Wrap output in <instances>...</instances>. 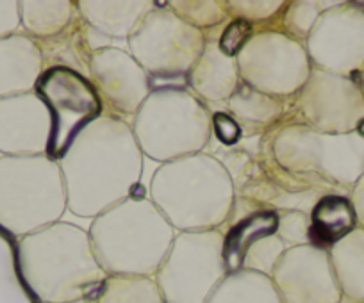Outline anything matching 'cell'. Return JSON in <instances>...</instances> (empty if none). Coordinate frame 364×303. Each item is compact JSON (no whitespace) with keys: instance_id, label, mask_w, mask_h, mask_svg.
<instances>
[{"instance_id":"1","label":"cell","mask_w":364,"mask_h":303,"mask_svg":"<svg viewBox=\"0 0 364 303\" xmlns=\"http://www.w3.org/2000/svg\"><path fill=\"white\" fill-rule=\"evenodd\" d=\"M59 168L68 211L93 219L132 197L141 180L143 154L131 123L106 111L73 139Z\"/></svg>"},{"instance_id":"2","label":"cell","mask_w":364,"mask_h":303,"mask_svg":"<svg viewBox=\"0 0 364 303\" xmlns=\"http://www.w3.org/2000/svg\"><path fill=\"white\" fill-rule=\"evenodd\" d=\"M18 263L23 282L40 303L97 298L107 277L87 231L66 221L18 239Z\"/></svg>"},{"instance_id":"3","label":"cell","mask_w":364,"mask_h":303,"mask_svg":"<svg viewBox=\"0 0 364 303\" xmlns=\"http://www.w3.org/2000/svg\"><path fill=\"white\" fill-rule=\"evenodd\" d=\"M150 200L177 232L218 231L234 209L236 184L222 161L200 152L161 165Z\"/></svg>"},{"instance_id":"4","label":"cell","mask_w":364,"mask_h":303,"mask_svg":"<svg viewBox=\"0 0 364 303\" xmlns=\"http://www.w3.org/2000/svg\"><path fill=\"white\" fill-rule=\"evenodd\" d=\"M87 234L107 275L156 277L177 231L150 198L132 194L93 218Z\"/></svg>"},{"instance_id":"5","label":"cell","mask_w":364,"mask_h":303,"mask_svg":"<svg viewBox=\"0 0 364 303\" xmlns=\"http://www.w3.org/2000/svg\"><path fill=\"white\" fill-rule=\"evenodd\" d=\"M281 168L334 194H346L364 175V138L357 132L325 134L286 121L272 139Z\"/></svg>"},{"instance_id":"6","label":"cell","mask_w":364,"mask_h":303,"mask_svg":"<svg viewBox=\"0 0 364 303\" xmlns=\"http://www.w3.org/2000/svg\"><path fill=\"white\" fill-rule=\"evenodd\" d=\"M68 209L58 161L47 155H0V226L22 239L61 221Z\"/></svg>"},{"instance_id":"7","label":"cell","mask_w":364,"mask_h":303,"mask_svg":"<svg viewBox=\"0 0 364 303\" xmlns=\"http://www.w3.org/2000/svg\"><path fill=\"white\" fill-rule=\"evenodd\" d=\"M131 127L141 154L161 165L200 154L213 138L208 104L184 88L152 89Z\"/></svg>"},{"instance_id":"8","label":"cell","mask_w":364,"mask_h":303,"mask_svg":"<svg viewBox=\"0 0 364 303\" xmlns=\"http://www.w3.org/2000/svg\"><path fill=\"white\" fill-rule=\"evenodd\" d=\"M129 54L139 62L152 82V89L188 88V73L205 48V34L182 20L168 2L156 8L138 23L127 40Z\"/></svg>"},{"instance_id":"9","label":"cell","mask_w":364,"mask_h":303,"mask_svg":"<svg viewBox=\"0 0 364 303\" xmlns=\"http://www.w3.org/2000/svg\"><path fill=\"white\" fill-rule=\"evenodd\" d=\"M223 232H177L163 266L156 273L166 303H208L225 278Z\"/></svg>"},{"instance_id":"10","label":"cell","mask_w":364,"mask_h":303,"mask_svg":"<svg viewBox=\"0 0 364 303\" xmlns=\"http://www.w3.org/2000/svg\"><path fill=\"white\" fill-rule=\"evenodd\" d=\"M236 62L245 84L286 102L302 89L313 70L306 45L277 27L255 31Z\"/></svg>"},{"instance_id":"11","label":"cell","mask_w":364,"mask_h":303,"mask_svg":"<svg viewBox=\"0 0 364 303\" xmlns=\"http://www.w3.org/2000/svg\"><path fill=\"white\" fill-rule=\"evenodd\" d=\"M34 93L50 113V139L47 158L58 161L66 154L73 139L97 118L106 113L95 86L84 73L66 66L45 68Z\"/></svg>"},{"instance_id":"12","label":"cell","mask_w":364,"mask_h":303,"mask_svg":"<svg viewBox=\"0 0 364 303\" xmlns=\"http://www.w3.org/2000/svg\"><path fill=\"white\" fill-rule=\"evenodd\" d=\"M364 120V93L355 77L313 68L306 84L288 100L286 121L325 134L355 132Z\"/></svg>"},{"instance_id":"13","label":"cell","mask_w":364,"mask_h":303,"mask_svg":"<svg viewBox=\"0 0 364 303\" xmlns=\"http://www.w3.org/2000/svg\"><path fill=\"white\" fill-rule=\"evenodd\" d=\"M304 45L313 68L355 77L364 68V4L343 2L321 13Z\"/></svg>"},{"instance_id":"14","label":"cell","mask_w":364,"mask_h":303,"mask_svg":"<svg viewBox=\"0 0 364 303\" xmlns=\"http://www.w3.org/2000/svg\"><path fill=\"white\" fill-rule=\"evenodd\" d=\"M282 303H343L328 250L314 245L286 250L272 273Z\"/></svg>"},{"instance_id":"15","label":"cell","mask_w":364,"mask_h":303,"mask_svg":"<svg viewBox=\"0 0 364 303\" xmlns=\"http://www.w3.org/2000/svg\"><path fill=\"white\" fill-rule=\"evenodd\" d=\"M87 79L95 86L104 107L118 116L138 113L149 95L152 82L139 62L117 47H106L93 52L87 66Z\"/></svg>"},{"instance_id":"16","label":"cell","mask_w":364,"mask_h":303,"mask_svg":"<svg viewBox=\"0 0 364 303\" xmlns=\"http://www.w3.org/2000/svg\"><path fill=\"white\" fill-rule=\"evenodd\" d=\"M50 113L34 92L0 99V155H47Z\"/></svg>"},{"instance_id":"17","label":"cell","mask_w":364,"mask_h":303,"mask_svg":"<svg viewBox=\"0 0 364 303\" xmlns=\"http://www.w3.org/2000/svg\"><path fill=\"white\" fill-rule=\"evenodd\" d=\"M43 70V52L29 34L20 31L0 40V99L34 92Z\"/></svg>"},{"instance_id":"18","label":"cell","mask_w":364,"mask_h":303,"mask_svg":"<svg viewBox=\"0 0 364 303\" xmlns=\"http://www.w3.org/2000/svg\"><path fill=\"white\" fill-rule=\"evenodd\" d=\"M241 84L234 57L223 54L218 38H205V48L197 65L188 73V88L204 104L227 102Z\"/></svg>"},{"instance_id":"19","label":"cell","mask_w":364,"mask_h":303,"mask_svg":"<svg viewBox=\"0 0 364 303\" xmlns=\"http://www.w3.org/2000/svg\"><path fill=\"white\" fill-rule=\"evenodd\" d=\"M156 8L152 0H79L77 11L107 40H129L138 23Z\"/></svg>"},{"instance_id":"20","label":"cell","mask_w":364,"mask_h":303,"mask_svg":"<svg viewBox=\"0 0 364 303\" xmlns=\"http://www.w3.org/2000/svg\"><path fill=\"white\" fill-rule=\"evenodd\" d=\"M225 104L227 113L240 121L245 136L266 134L269 131H277L286 123L288 102L257 92L243 81Z\"/></svg>"},{"instance_id":"21","label":"cell","mask_w":364,"mask_h":303,"mask_svg":"<svg viewBox=\"0 0 364 303\" xmlns=\"http://www.w3.org/2000/svg\"><path fill=\"white\" fill-rule=\"evenodd\" d=\"M95 38H102V34L91 29L86 20L77 11L73 22L61 34L50 38V40L38 41L41 52H43L45 68L66 66V68L84 73L87 77V66H90V59L93 52L106 48L97 43Z\"/></svg>"},{"instance_id":"22","label":"cell","mask_w":364,"mask_h":303,"mask_svg":"<svg viewBox=\"0 0 364 303\" xmlns=\"http://www.w3.org/2000/svg\"><path fill=\"white\" fill-rule=\"evenodd\" d=\"M311 245L331 250L345 236L355 231V211L346 194H325L311 211Z\"/></svg>"},{"instance_id":"23","label":"cell","mask_w":364,"mask_h":303,"mask_svg":"<svg viewBox=\"0 0 364 303\" xmlns=\"http://www.w3.org/2000/svg\"><path fill=\"white\" fill-rule=\"evenodd\" d=\"M279 212L269 207L257 209L247 218L230 223L229 232L223 234V263L227 273L240 271L243 268L245 253L252 245L266 236L277 232Z\"/></svg>"},{"instance_id":"24","label":"cell","mask_w":364,"mask_h":303,"mask_svg":"<svg viewBox=\"0 0 364 303\" xmlns=\"http://www.w3.org/2000/svg\"><path fill=\"white\" fill-rule=\"evenodd\" d=\"M332 268L343 292V302H364V228L355 231L328 250Z\"/></svg>"},{"instance_id":"25","label":"cell","mask_w":364,"mask_h":303,"mask_svg":"<svg viewBox=\"0 0 364 303\" xmlns=\"http://www.w3.org/2000/svg\"><path fill=\"white\" fill-rule=\"evenodd\" d=\"M77 16L73 0H22L20 20L22 31L36 41L50 40L61 34Z\"/></svg>"},{"instance_id":"26","label":"cell","mask_w":364,"mask_h":303,"mask_svg":"<svg viewBox=\"0 0 364 303\" xmlns=\"http://www.w3.org/2000/svg\"><path fill=\"white\" fill-rule=\"evenodd\" d=\"M208 303H282L272 278L255 271L227 273Z\"/></svg>"},{"instance_id":"27","label":"cell","mask_w":364,"mask_h":303,"mask_svg":"<svg viewBox=\"0 0 364 303\" xmlns=\"http://www.w3.org/2000/svg\"><path fill=\"white\" fill-rule=\"evenodd\" d=\"M99 303H166L154 277L107 275L100 287Z\"/></svg>"},{"instance_id":"28","label":"cell","mask_w":364,"mask_h":303,"mask_svg":"<svg viewBox=\"0 0 364 303\" xmlns=\"http://www.w3.org/2000/svg\"><path fill=\"white\" fill-rule=\"evenodd\" d=\"M0 303H40L20 273L18 239L0 226Z\"/></svg>"},{"instance_id":"29","label":"cell","mask_w":364,"mask_h":303,"mask_svg":"<svg viewBox=\"0 0 364 303\" xmlns=\"http://www.w3.org/2000/svg\"><path fill=\"white\" fill-rule=\"evenodd\" d=\"M168 6L190 26L200 29L205 38H218L213 31H222L230 20L225 2L220 0H171Z\"/></svg>"},{"instance_id":"30","label":"cell","mask_w":364,"mask_h":303,"mask_svg":"<svg viewBox=\"0 0 364 303\" xmlns=\"http://www.w3.org/2000/svg\"><path fill=\"white\" fill-rule=\"evenodd\" d=\"M288 2L284 0H227L225 8L229 18L245 20L255 29L275 27L284 13Z\"/></svg>"},{"instance_id":"31","label":"cell","mask_w":364,"mask_h":303,"mask_svg":"<svg viewBox=\"0 0 364 303\" xmlns=\"http://www.w3.org/2000/svg\"><path fill=\"white\" fill-rule=\"evenodd\" d=\"M320 15L321 9L318 0H293V2H288L284 13L279 18L277 29L284 31L291 38L306 43L307 36L313 31Z\"/></svg>"},{"instance_id":"32","label":"cell","mask_w":364,"mask_h":303,"mask_svg":"<svg viewBox=\"0 0 364 303\" xmlns=\"http://www.w3.org/2000/svg\"><path fill=\"white\" fill-rule=\"evenodd\" d=\"M286 245L277 238V234L266 236V238L259 239L254 245L248 248L245 253L243 268L241 270L255 271V273L266 275L272 278L273 270L279 264L281 257L286 253Z\"/></svg>"},{"instance_id":"33","label":"cell","mask_w":364,"mask_h":303,"mask_svg":"<svg viewBox=\"0 0 364 303\" xmlns=\"http://www.w3.org/2000/svg\"><path fill=\"white\" fill-rule=\"evenodd\" d=\"M275 234L288 250L311 245V216L300 211L279 212V225Z\"/></svg>"},{"instance_id":"34","label":"cell","mask_w":364,"mask_h":303,"mask_svg":"<svg viewBox=\"0 0 364 303\" xmlns=\"http://www.w3.org/2000/svg\"><path fill=\"white\" fill-rule=\"evenodd\" d=\"M255 27L245 20L230 18L218 36V47L229 57L236 59L255 34Z\"/></svg>"},{"instance_id":"35","label":"cell","mask_w":364,"mask_h":303,"mask_svg":"<svg viewBox=\"0 0 364 303\" xmlns=\"http://www.w3.org/2000/svg\"><path fill=\"white\" fill-rule=\"evenodd\" d=\"M211 139H216L223 148H234L243 141L245 134L240 121L227 111H213L211 113Z\"/></svg>"},{"instance_id":"36","label":"cell","mask_w":364,"mask_h":303,"mask_svg":"<svg viewBox=\"0 0 364 303\" xmlns=\"http://www.w3.org/2000/svg\"><path fill=\"white\" fill-rule=\"evenodd\" d=\"M20 2L16 0H0V40L20 33Z\"/></svg>"},{"instance_id":"37","label":"cell","mask_w":364,"mask_h":303,"mask_svg":"<svg viewBox=\"0 0 364 303\" xmlns=\"http://www.w3.org/2000/svg\"><path fill=\"white\" fill-rule=\"evenodd\" d=\"M350 200H352L353 211H355L357 223L360 228H364V175L357 180V184L350 191Z\"/></svg>"},{"instance_id":"38","label":"cell","mask_w":364,"mask_h":303,"mask_svg":"<svg viewBox=\"0 0 364 303\" xmlns=\"http://www.w3.org/2000/svg\"><path fill=\"white\" fill-rule=\"evenodd\" d=\"M355 79H357V82H359L360 89H363V93H364V68L360 70L359 73H357V75H355Z\"/></svg>"},{"instance_id":"39","label":"cell","mask_w":364,"mask_h":303,"mask_svg":"<svg viewBox=\"0 0 364 303\" xmlns=\"http://www.w3.org/2000/svg\"><path fill=\"white\" fill-rule=\"evenodd\" d=\"M68 303H99V302H97V298H79V299H73V302H68Z\"/></svg>"},{"instance_id":"40","label":"cell","mask_w":364,"mask_h":303,"mask_svg":"<svg viewBox=\"0 0 364 303\" xmlns=\"http://www.w3.org/2000/svg\"><path fill=\"white\" fill-rule=\"evenodd\" d=\"M363 303H364V302H363Z\"/></svg>"}]
</instances>
